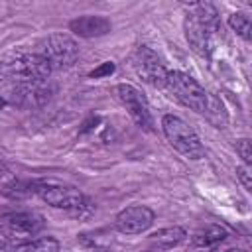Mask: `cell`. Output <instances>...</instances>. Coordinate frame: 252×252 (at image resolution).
Returning <instances> with one entry per match:
<instances>
[{
    "mask_svg": "<svg viewBox=\"0 0 252 252\" xmlns=\"http://www.w3.org/2000/svg\"><path fill=\"white\" fill-rule=\"evenodd\" d=\"M236 152L240 154L244 165H250V163H252V152H250V140H248V138L236 140Z\"/></svg>",
    "mask_w": 252,
    "mask_h": 252,
    "instance_id": "obj_18",
    "label": "cell"
},
{
    "mask_svg": "<svg viewBox=\"0 0 252 252\" xmlns=\"http://www.w3.org/2000/svg\"><path fill=\"white\" fill-rule=\"evenodd\" d=\"M152 224H154V211L144 205L126 207L114 219V226L122 234H140L148 230Z\"/></svg>",
    "mask_w": 252,
    "mask_h": 252,
    "instance_id": "obj_9",
    "label": "cell"
},
{
    "mask_svg": "<svg viewBox=\"0 0 252 252\" xmlns=\"http://www.w3.org/2000/svg\"><path fill=\"white\" fill-rule=\"evenodd\" d=\"M114 71H116V65H114L112 61H104V63H100L96 69H93L89 75H91L93 79H100V77H110Z\"/></svg>",
    "mask_w": 252,
    "mask_h": 252,
    "instance_id": "obj_19",
    "label": "cell"
},
{
    "mask_svg": "<svg viewBox=\"0 0 252 252\" xmlns=\"http://www.w3.org/2000/svg\"><path fill=\"white\" fill-rule=\"evenodd\" d=\"M187 238V232L185 228L181 226H165V228H159L156 230L152 236H150V242L161 250H167V248H175L179 246L181 242H185Z\"/></svg>",
    "mask_w": 252,
    "mask_h": 252,
    "instance_id": "obj_13",
    "label": "cell"
},
{
    "mask_svg": "<svg viewBox=\"0 0 252 252\" xmlns=\"http://www.w3.org/2000/svg\"><path fill=\"white\" fill-rule=\"evenodd\" d=\"M161 128H163L167 142L185 158L201 159L205 156V148H203L199 136L183 118L173 116V114H165L161 118Z\"/></svg>",
    "mask_w": 252,
    "mask_h": 252,
    "instance_id": "obj_2",
    "label": "cell"
},
{
    "mask_svg": "<svg viewBox=\"0 0 252 252\" xmlns=\"http://www.w3.org/2000/svg\"><path fill=\"white\" fill-rule=\"evenodd\" d=\"M183 30H185V37H187L191 49L195 53H199L201 57H209L213 51V33L215 32H211L207 26H203L193 14L185 16Z\"/></svg>",
    "mask_w": 252,
    "mask_h": 252,
    "instance_id": "obj_11",
    "label": "cell"
},
{
    "mask_svg": "<svg viewBox=\"0 0 252 252\" xmlns=\"http://www.w3.org/2000/svg\"><path fill=\"white\" fill-rule=\"evenodd\" d=\"M4 104H6V100H4L2 96H0V106H4Z\"/></svg>",
    "mask_w": 252,
    "mask_h": 252,
    "instance_id": "obj_22",
    "label": "cell"
},
{
    "mask_svg": "<svg viewBox=\"0 0 252 252\" xmlns=\"http://www.w3.org/2000/svg\"><path fill=\"white\" fill-rule=\"evenodd\" d=\"M165 87L173 93V96L185 104L187 108L195 110V112H201L205 114V108H207V93L205 89L187 73L183 71H169L167 75V83Z\"/></svg>",
    "mask_w": 252,
    "mask_h": 252,
    "instance_id": "obj_4",
    "label": "cell"
},
{
    "mask_svg": "<svg viewBox=\"0 0 252 252\" xmlns=\"http://www.w3.org/2000/svg\"><path fill=\"white\" fill-rule=\"evenodd\" d=\"M14 252H59V242L53 236H39L18 244Z\"/></svg>",
    "mask_w": 252,
    "mask_h": 252,
    "instance_id": "obj_15",
    "label": "cell"
},
{
    "mask_svg": "<svg viewBox=\"0 0 252 252\" xmlns=\"http://www.w3.org/2000/svg\"><path fill=\"white\" fill-rule=\"evenodd\" d=\"M37 53L47 61L51 71L53 69H67L77 61L79 45L67 33H51L39 41Z\"/></svg>",
    "mask_w": 252,
    "mask_h": 252,
    "instance_id": "obj_3",
    "label": "cell"
},
{
    "mask_svg": "<svg viewBox=\"0 0 252 252\" xmlns=\"http://www.w3.org/2000/svg\"><path fill=\"white\" fill-rule=\"evenodd\" d=\"M236 177H238V181L242 183V187L246 191H252V173H250L248 165H238L236 167Z\"/></svg>",
    "mask_w": 252,
    "mask_h": 252,
    "instance_id": "obj_20",
    "label": "cell"
},
{
    "mask_svg": "<svg viewBox=\"0 0 252 252\" xmlns=\"http://www.w3.org/2000/svg\"><path fill=\"white\" fill-rule=\"evenodd\" d=\"M228 26L246 41H250V32H252V22L250 16H246L244 12H234L228 16Z\"/></svg>",
    "mask_w": 252,
    "mask_h": 252,
    "instance_id": "obj_16",
    "label": "cell"
},
{
    "mask_svg": "<svg viewBox=\"0 0 252 252\" xmlns=\"http://www.w3.org/2000/svg\"><path fill=\"white\" fill-rule=\"evenodd\" d=\"M35 187H37V181H12L4 187V195L12 197V199H24L32 193H35Z\"/></svg>",
    "mask_w": 252,
    "mask_h": 252,
    "instance_id": "obj_17",
    "label": "cell"
},
{
    "mask_svg": "<svg viewBox=\"0 0 252 252\" xmlns=\"http://www.w3.org/2000/svg\"><path fill=\"white\" fill-rule=\"evenodd\" d=\"M132 65H134V71L136 75L152 85V87H165L167 83V75H169V69L165 67V63L161 61V57L150 49L148 45H140L136 51H134V57H132Z\"/></svg>",
    "mask_w": 252,
    "mask_h": 252,
    "instance_id": "obj_6",
    "label": "cell"
},
{
    "mask_svg": "<svg viewBox=\"0 0 252 252\" xmlns=\"http://www.w3.org/2000/svg\"><path fill=\"white\" fill-rule=\"evenodd\" d=\"M69 30L79 37H100L112 30V24L102 16H81L69 22Z\"/></svg>",
    "mask_w": 252,
    "mask_h": 252,
    "instance_id": "obj_12",
    "label": "cell"
},
{
    "mask_svg": "<svg viewBox=\"0 0 252 252\" xmlns=\"http://www.w3.org/2000/svg\"><path fill=\"white\" fill-rule=\"evenodd\" d=\"M0 226L4 228V232L10 236H16V238H26V236H32V234H37L43 226H45V220L41 215L37 213H30V211H24V213H10L6 215L2 220H0Z\"/></svg>",
    "mask_w": 252,
    "mask_h": 252,
    "instance_id": "obj_10",
    "label": "cell"
},
{
    "mask_svg": "<svg viewBox=\"0 0 252 252\" xmlns=\"http://www.w3.org/2000/svg\"><path fill=\"white\" fill-rule=\"evenodd\" d=\"M53 93V87L47 81L28 83V85H12L8 93V100L22 108H37L43 106Z\"/></svg>",
    "mask_w": 252,
    "mask_h": 252,
    "instance_id": "obj_8",
    "label": "cell"
},
{
    "mask_svg": "<svg viewBox=\"0 0 252 252\" xmlns=\"http://www.w3.org/2000/svg\"><path fill=\"white\" fill-rule=\"evenodd\" d=\"M8 242H10V238H8V234L4 232V228L0 226V252H6V248H8Z\"/></svg>",
    "mask_w": 252,
    "mask_h": 252,
    "instance_id": "obj_21",
    "label": "cell"
},
{
    "mask_svg": "<svg viewBox=\"0 0 252 252\" xmlns=\"http://www.w3.org/2000/svg\"><path fill=\"white\" fill-rule=\"evenodd\" d=\"M35 193H37L49 207L65 209V211H69V213L81 209V207L87 203L85 195H83L77 187L67 185V183H59V181H37Z\"/></svg>",
    "mask_w": 252,
    "mask_h": 252,
    "instance_id": "obj_5",
    "label": "cell"
},
{
    "mask_svg": "<svg viewBox=\"0 0 252 252\" xmlns=\"http://www.w3.org/2000/svg\"><path fill=\"white\" fill-rule=\"evenodd\" d=\"M224 236H226V230L222 226H219V224H207L205 228H199L193 234V244L195 246H201V248H209V246H215L220 240H224Z\"/></svg>",
    "mask_w": 252,
    "mask_h": 252,
    "instance_id": "obj_14",
    "label": "cell"
},
{
    "mask_svg": "<svg viewBox=\"0 0 252 252\" xmlns=\"http://www.w3.org/2000/svg\"><path fill=\"white\" fill-rule=\"evenodd\" d=\"M49 73L51 67L37 51L18 47L0 57V75L12 85L41 83L47 81Z\"/></svg>",
    "mask_w": 252,
    "mask_h": 252,
    "instance_id": "obj_1",
    "label": "cell"
},
{
    "mask_svg": "<svg viewBox=\"0 0 252 252\" xmlns=\"http://www.w3.org/2000/svg\"><path fill=\"white\" fill-rule=\"evenodd\" d=\"M116 94L118 98L122 100V104L126 106V110L130 112V116L134 118V122L146 130H152L154 128V118H152V112H150V106H148V100L146 96L132 85H118L116 87Z\"/></svg>",
    "mask_w": 252,
    "mask_h": 252,
    "instance_id": "obj_7",
    "label": "cell"
}]
</instances>
